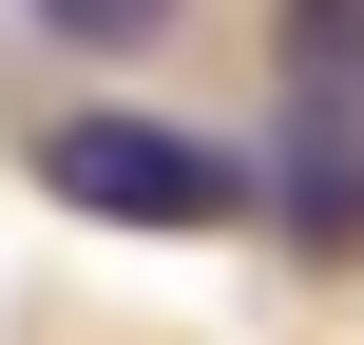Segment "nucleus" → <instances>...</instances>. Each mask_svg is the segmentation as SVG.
I'll return each instance as SVG.
<instances>
[{"label":"nucleus","instance_id":"nucleus-2","mask_svg":"<svg viewBox=\"0 0 364 345\" xmlns=\"http://www.w3.org/2000/svg\"><path fill=\"white\" fill-rule=\"evenodd\" d=\"M38 38H96V58H134V38H173V0H38Z\"/></svg>","mask_w":364,"mask_h":345},{"label":"nucleus","instance_id":"nucleus-1","mask_svg":"<svg viewBox=\"0 0 364 345\" xmlns=\"http://www.w3.org/2000/svg\"><path fill=\"white\" fill-rule=\"evenodd\" d=\"M38 192L96 211V230H230V211H250V154L192 134V115H115V96H96V115L38 134Z\"/></svg>","mask_w":364,"mask_h":345}]
</instances>
